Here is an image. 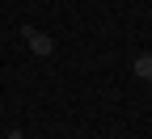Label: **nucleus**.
<instances>
[{
    "label": "nucleus",
    "mask_w": 152,
    "mask_h": 139,
    "mask_svg": "<svg viewBox=\"0 0 152 139\" xmlns=\"http://www.w3.org/2000/svg\"><path fill=\"white\" fill-rule=\"evenodd\" d=\"M21 38H26V47H30L34 55H42V59H47V55L55 51V42H51V34H42V30H34V25H26V30H21Z\"/></svg>",
    "instance_id": "nucleus-1"
},
{
    "label": "nucleus",
    "mask_w": 152,
    "mask_h": 139,
    "mask_svg": "<svg viewBox=\"0 0 152 139\" xmlns=\"http://www.w3.org/2000/svg\"><path fill=\"white\" fill-rule=\"evenodd\" d=\"M131 72H135L140 80H152V55H140L135 63H131Z\"/></svg>",
    "instance_id": "nucleus-2"
},
{
    "label": "nucleus",
    "mask_w": 152,
    "mask_h": 139,
    "mask_svg": "<svg viewBox=\"0 0 152 139\" xmlns=\"http://www.w3.org/2000/svg\"><path fill=\"white\" fill-rule=\"evenodd\" d=\"M4 139H21V131H9V135H4Z\"/></svg>",
    "instance_id": "nucleus-3"
},
{
    "label": "nucleus",
    "mask_w": 152,
    "mask_h": 139,
    "mask_svg": "<svg viewBox=\"0 0 152 139\" xmlns=\"http://www.w3.org/2000/svg\"><path fill=\"white\" fill-rule=\"evenodd\" d=\"M148 89H152V80H148Z\"/></svg>",
    "instance_id": "nucleus-4"
}]
</instances>
